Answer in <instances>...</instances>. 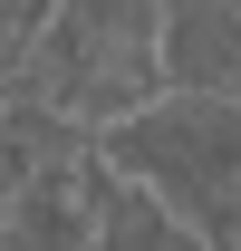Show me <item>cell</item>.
Here are the masks:
<instances>
[{
	"mask_svg": "<svg viewBox=\"0 0 241 251\" xmlns=\"http://www.w3.org/2000/svg\"><path fill=\"white\" fill-rule=\"evenodd\" d=\"M154 39H164V0H48L10 87L29 106H68V116H125L154 87H174Z\"/></svg>",
	"mask_w": 241,
	"mask_h": 251,
	"instance_id": "obj_1",
	"label": "cell"
},
{
	"mask_svg": "<svg viewBox=\"0 0 241 251\" xmlns=\"http://www.w3.org/2000/svg\"><path fill=\"white\" fill-rule=\"evenodd\" d=\"M116 155L154 174V203H174L203 242L241 251V97H183V106H145L116 135Z\"/></svg>",
	"mask_w": 241,
	"mask_h": 251,
	"instance_id": "obj_2",
	"label": "cell"
},
{
	"mask_svg": "<svg viewBox=\"0 0 241 251\" xmlns=\"http://www.w3.org/2000/svg\"><path fill=\"white\" fill-rule=\"evenodd\" d=\"M164 77L241 97V0H164Z\"/></svg>",
	"mask_w": 241,
	"mask_h": 251,
	"instance_id": "obj_3",
	"label": "cell"
},
{
	"mask_svg": "<svg viewBox=\"0 0 241 251\" xmlns=\"http://www.w3.org/2000/svg\"><path fill=\"white\" fill-rule=\"evenodd\" d=\"M87 251H212L193 222L174 213V203H154V193H106V222H96V242Z\"/></svg>",
	"mask_w": 241,
	"mask_h": 251,
	"instance_id": "obj_4",
	"label": "cell"
}]
</instances>
